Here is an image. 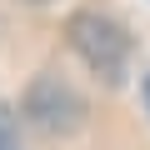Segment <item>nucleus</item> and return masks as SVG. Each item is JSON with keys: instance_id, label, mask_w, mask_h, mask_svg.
<instances>
[{"instance_id": "f257e3e1", "label": "nucleus", "mask_w": 150, "mask_h": 150, "mask_svg": "<svg viewBox=\"0 0 150 150\" xmlns=\"http://www.w3.org/2000/svg\"><path fill=\"white\" fill-rule=\"evenodd\" d=\"M70 45H75V55H80L95 75H105L110 85L120 80L125 65H130V40H125V30H120L110 15H100V10L70 15Z\"/></svg>"}, {"instance_id": "f03ea898", "label": "nucleus", "mask_w": 150, "mask_h": 150, "mask_svg": "<svg viewBox=\"0 0 150 150\" xmlns=\"http://www.w3.org/2000/svg\"><path fill=\"white\" fill-rule=\"evenodd\" d=\"M25 115H30V125L40 135H70L75 125H80V115H85V100L65 80L40 75V80L30 85V95H25Z\"/></svg>"}, {"instance_id": "7ed1b4c3", "label": "nucleus", "mask_w": 150, "mask_h": 150, "mask_svg": "<svg viewBox=\"0 0 150 150\" xmlns=\"http://www.w3.org/2000/svg\"><path fill=\"white\" fill-rule=\"evenodd\" d=\"M0 150H20V130H15L10 105H0Z\"/></svg>"}, {"instance_id": "20e7f679", "label": "nucleus", "mask_w": 150, "mask_h": 150, "mask_svg": "<svg viewBox=\"0 0 150 150\" xmlns=\"http://www.w3.org/2000/svg\"><path fill=\"white\" fill-rule=\"evenodd\" d=\"M145 100H150V75H145Z\"/></svg>"}, {"instance_id": "39448f33", "label": "nucleus", "mask_w": 150, "mask_h": 150, "mask_svg": "<svg viewBox=\"0 0 150 150\" xmlns=\"http://www.w3.org/2000/svg\"><path fill=\"white\" fill-rule=\"evenodd\" d=\"M35 5H40V0H35Z\"/></svg>"}]
</instances>
